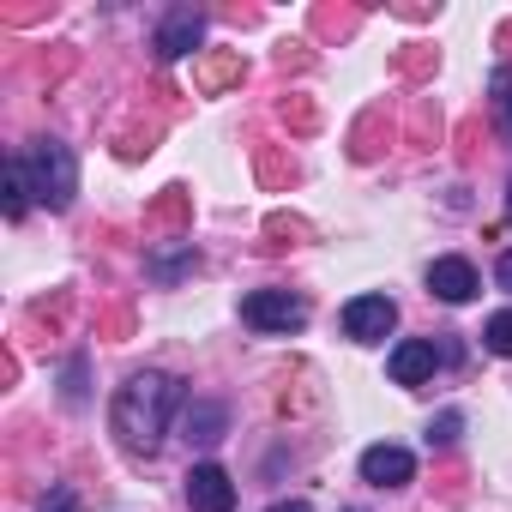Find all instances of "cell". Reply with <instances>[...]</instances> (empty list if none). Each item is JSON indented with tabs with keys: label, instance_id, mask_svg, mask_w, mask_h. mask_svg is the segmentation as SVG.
Instances as JSON below:
<instances>
[{
	"label": "cell",
	"instance_id": "cell-6",
	"mask_svg": "<svg viewBox=\"0 0 512 512\" xmlns=\"http://www.w3.org/2000/svg\"><path fill=\"white\" fill-rule=\"evenodd\" d=\"M428 290H434L440 302H452V308H458V302H470V296L482 290V278H476V266H470V260L446 253V260H434V266H428Z\"/></svg>",
	"mask_w": 512,
	"mask_h": 512
},
{
	"label": "cell",
	"instance_id": "cell-20",
	"mask_svg": "<svg viewBox=\"0 0 512 512\" xmlns=\"http://www.w3.org/2000/svg\"><path fill=\"white\" fill-rule=\"evenodd\" d=\"M350 512H362V506H350Z\"/></svg>",
	"mask_w": 512,
	"mask_h": 512
},
{
	"label": "cell",
	"instance_id": "cell-19",
	"mask_svg": "<svg viewBox=\"0 0 512 512\" xmlns=\"http://www.w3.org/2000/svg\"><path fill=\"white\" fill-rule=\"evenodd\" d=\"M506 211H512V187H506Z\"/></svg>",
	"mask_w": 512,
	"mask_h": 512
},
{
	"label": "cell",
	"instance_id": "cell-2",
	"mask_svg": "<svg viewBox=\"0 0 512 512\" xmlns=\"http://www.w3.org/2000/svg\"><path fill=\"white\" fill-rule=\"evenodd\" d=\"M25 175H31V193H37L49 211H67L73 193H79V163H73V151H67L61 139H37V145L25 151Z\"/></svg>",
	"mask_w": 512,
	"mask_h": 512
},
{
	"label": "cell",
	"instance_id": "cell-10",
	"mask_svg": "<svg viewBox=\"0 0 512 512\" xmlns=\"http://www.w3.org/2000/svg\"><path fill=\"white\" fill-rule=\"evenodd\" d=\"M0 193H7V217H25V211H31V175H25V157L7 163V181H0Z\"/></svg>",
	"mask_w": 512,
	"mask_h": 512
},
{
	"label": "cell",
	"instance_id": "cell-15",
	"mask_svg": "<svg viewBox=\"0 0 512 512\" xmlns=\"http://www.w3.org/2000/svg\"><path fill=\"white\" fill-rule=\"evenodd\" d=\"M458 428H464V416H458V410L434 416V422H428V446H452V440H458Z\"/></svg>",
	"mask_w": 512,
	"mask_h": 512
},
{
	"label": "cell",
	"instance_id": "cell-16",
	"mask_svg": "<svg viewBox=\"0 0 512 512\" xmlns=\"http://www.w3.org/2000/svg\"><path fill=\"white\" fill-rule=\"evenodd\" d=\"M494 284L512 296V253H500V260H494Z\"/></svg>",
	"mask_w": 512,
	"mask_h": 512
},
{
	"label": "cell",
	"instance_id": "cell-4",
	"mask_svg": "<svg viewBox=\"0 0 512 512\" xmlns=\"http://www.w3.org/2000/svg\"><path fill=\"white\" fill-rule=\"evenodd\" d=\"M392 326H398L392 296H356V302L344 308V338H356V344H380Z\"/></svg>",
	"mask_w": 512,
	"mask_h": 512
},
{
	"label": "cell",
	"instance_id": "cell-13",
	"mask_svg": "<svg viewBox=\"0 0 512 512\" xmlns=\"http://www.w3.org/2000/svg\"><path fill=\"white\" fill-rule=\"evenodd\" d=\"M482 344H488L494 356H512V308H506V314H494V320L482 326Z\"/></svg>",
	"mask_w": 512,
	"mask_h": 512
},
{
	"label": "cell",
	"instance_id": "cell-9",
	"mask_svg": "<svg viewBox=\"0 0 512 512\" xmlns=\"http://www.w3.org/2000/svg\"><path fill=\"white\" fill-rule=\"evenodd\" d=\"M199 37H205V19H199V13H175V19L157 31V55H163V61H181L187 49H199Z\"/></svg>",
	"mask_w": 512,
	"mask_h": 512
},
{
	"label": "cell",
	"instance_id": "cell-7",
	"mask_svg": "<svg viewBox=\"0 0 512 512\" xmlns=\"http://www.w3.org/2000/svg\"><path fill=\"white\" fill-rule=\"evenodd\" d=\"M416 476V458L404 452V446H368L362 452V482H374V488H404Z\"/></svg>",
	"mask_w": 512,
	"mask_h": 512
},
{
	"label": "cell",
	"instance_id": "cell-18",
	"mask_svg": "<svg viewBox=\"0 0 512 512\" xmlns=\"http://www.w3.org/2000/svg\"><path fill=\"white\" fill-rule=\"evenodd\" d=\"M272 512H314V506H308V500H278Z\"/></svg>",
	"mask_w": 512,
	"mask_h": 512
},
{
	"label": "cell",
	"instance_id": "cell-3",
	"mask_svg": "<svg viewBox=\"0 0 512 512\" xmlns=\"http://www.w3.org/2000/svg\"><path fill=\"white\" fill-rule=\"evenodd\" d=\"M241 320H247L253 332H302V326H308V302L290 296V290H253V296L241 302Z\"/></svg>",
	"mask_w": 512,
	"mask_h": 512
},
{
	"label": "cell",
	"instance_id": "cell-12",
	"mask_svg": "<svg viewBox=\"0 0 512 512\" xmlns=\"http://www.w3.org/2000/svg\"><path fill=\"white\" fill-rule=\"evenodd\" d=\"M229 79H241V55H217V61L199 67V85H205V91H217V85H229Z\"/></svg>",
	"mask_w": 512,
	"mask_h": 512
},
{
	"label": "cell",
	"instance_id": "cell-1",
	"mask_svg": "<svg viewBox=\"0 0 512 512\" xmlns=\"http://www.w3.org/2000/svg\"><path fill=\"white\" fill-rule=\"evenodd\" d=\"M175 404H181V380L151 368V374H133V380L115 392L109 422H115V434H121L127 452H157V440H163Z\"/></svg>",
	"mask_w": 512,
	"mask_h": 512
},
{
	"label": "cell",
	"instance_id": "cell-14",
	"mask_svg": "<svg viewBox=\"0 0 512 512\" xmlns=\"http://www.w3.org/2000/svg\"><path fill=\"white\" fill-rule=\"evenodd\" d=\"M494 109H500L506 139H512V67H500V73H494Z\"/></svg>",
	"mask_w": 512,
	"mask_h": 512
},
{
	"label": "cell",
	"instance_id": "cell-5",
	"mask_svg": "<svg viewBox=\"0 0 512 512\" xmlns=\"http://www.w3.org/2000/svg\"><path fill=\"white\" fill-rule=\"evenodd\" d=\"M187 506L193 512H235V482L223 464H193L187 470Z\"/></svg>",
	"mask_w": 512,
	"mask_h": 512
},
{
	"label": "cell",
	"instance_id": "cell-11",
	"mask_svg": "<svg viewBox=\"0 0 512 512\" xmlns=\"http://www.w3.org/2000/svg\"><path fill=\"white\" fill-rule=\"evenodd\" d=\"M223 434V404H193L187 410V440H217Z\"/></svg>",
	"mask_w": 512,
	"mask_h": 512
},
{
	"label": "cell",
	"instance_id": "cell-8",
	"mask_svg": "<svg viewBox=\"0 0 512 512\" xmlns=\"http://www.w3.org/2000/svg\"><path fill=\"white\" fill-rule=\"evenodd\" d=\"M434 368H440V350H434L428 338H404V344L392 350V362H386V374H392L398 386H422Z\"/></svg>",
	"mask_w": 512,
	"mask_h": 512
},
{
	"label": "cell",
	"instance_id": "cell-17",
	"mask_svg": "<svg viewBox=\"0 0 512 512\" xmlns=\"http://www.w3.org/2000/svg\"><path fill=\"white\" fill-rule=\"evenodd\" d=\"M43 512H73V494H67V488H55V494L43 500Z\"/></svg>",
	"mask_w": 512,
	"mask_h": 512
}]
</instances>
